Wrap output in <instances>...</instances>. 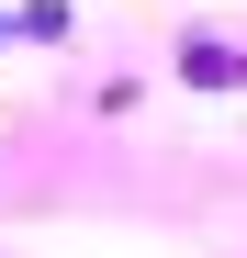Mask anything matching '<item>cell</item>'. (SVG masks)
Returning a JSON list of instances; mask_svg holds the SVG:
<instances>
[{"mask_svg": "<svg viewBox=\"0 0 247 258\" xmlns=\"http://www.w3.org/2000/svg\"><path fill=\"white\" fill-rule=\"evenodd\" d=\"M180 68L202 79V90H236V79H247V56H236V45H180Z\"/></svg>", "mask_w": 247, "mask_h": 258, "instance_id": "cell-1", "label": "cell"}]
</instances>
